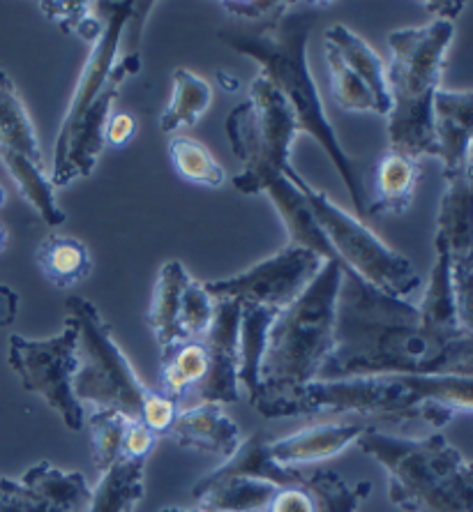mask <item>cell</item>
<instances>
[{"label": "cell", "mask_w": 473, "mask_h": 512, "mask_svg": "<svg viewBox=\"0 0 473 512\" xmlns=\"http://www.w3.org/2000/svg\"><path fill=\"white\" fill-rule=\"evenodd\" d=\"M333 340V351L317 381L393 374L469 376V333L457 337L432 333L416 305L374 289L344 263Z\"/></svg>", "instance_id": "1"}, {"label": "cell", "mask_w": 473, "mask_h": 512, "mask_svg": "<svg viewBox=\"0 0 473 512\" xmlns=\"http://www.w3.org/2000/svg\"><path fill=\"white\" fill-rule=\"evenodd\" d=\"M351 413L370 418L381 432L427 436L441 432L457 416H473V376H360L314 381L277 409L275 418Z\"/></svg>", "instance_id": "2"}, {"label": "cell", "mask_w": 473, "mask_h": 512, "mask_svg": "<svg viewBox=\"0 0 473 512\" xmlns=\"http://www.w3.org/2000/svg\"><path fill=\"white\" fill-rule=\"evenodd\" d=\"M319 7H326V3H310L300 7L291 5L280 19L268 21V24L224 26L222 30H217V35L238 54L257 60L261 65V74L289 102L291 111L296 114L300 132L312 134L314 141H319L321 148L326 150L328 160L335 164L337 173L347 185L356 213L365 215V178L360 176L358 162L347 155L333 125L328 123L324 102H321L312 72L307 67V37H310V30L317 21Z\"/></svg>", "instance_id": "3"}, {"label": "cell", "mask_w": 473, "mask_h": 512, "mask_svg": "<svg viewBox=\"0 0 473 512\" xmlns=\"http://www.w3.org/2000/svg\"><path fill=\"white\" fill-rule=\"evenodd\" d=\"M342 282V261L330 259L296 303L277 312L266 337L254 409L275 418L277 409L317 381L335 344V303Z\"/></svg>", "instance_id": "4"}, {"label": "cell", "mask_w": 473, "mask_h": 512, "mask_svg": "<svg viewBox=\"0 0 473 512\" xmlns=\"http://www.w3.org/2000/svg\"><path fill=\"white\" fill-rule=\"evenodd\" d=\"M388 471V496L404 512H473V462L441 432L397 436L365 427L356 441Z\"/></svg>", "instance_id": "5"}, {"label": "cell", "mask_w": 473, "mask_h": 512, "mask_svg": "<svg viewBox=\"0 0 473 512\" xmlns=\"http://www.w3.org/2000/svg\"><path fill=\"white\" fill-rule=\"evenodd\" d=\"M453 37L455 24L448 19H434L425 26L390 33V65L386 67L390 93L388 139L395 153L414 160L423 155L437 157L432 107Z\"/></svg>", "instance_id": "6"}, {"label": "cell", "mask_w": 473, "mask_h": 512, "mask_svg": "<svg viewBox=\"0 0 473 512\" xmlns=\"http://www.w3.org/2000/svg\"><path fill=\"white\" fill-rule=\"evenodd\" d=\"M298 132V120L289 102L264 74H259L250 84L247 100L227 118L231 150L243 162V171L234 178L236 190L259 194L273 180L282 178Z\"/></svg>", "instance_id": "7"}, {"label": "cell", "mask_w": 473, "mask_h": 512, "mask_svg": "<svg viewBox=\"0 0 473 512\" xmlns=\"http://www.w3.org/2000/svg\"><path fill=\"white\" fill-rule=\"evenodd\" d=\"M70 316L79 323L77 374L72 379L74 395L81 404L95 409H116L130 420H141L153 388H146L132 370L130 360L111 335L109 323L97 307L81 296L65 300Z\"/></svg>", "instance_id": "8"}, {"label": "cell", "mask_w": 473, "mask_h": 512, "mask_svg": "<svg viewBox=\"0 0 473 512\" xmlns=\"http://www.w3.org/2000/svg\"><path fill=\"white\" fill-rule=\"evenodd\" d=\"M284 178L291 180L312 208L314 220L324 231L328 245L333 247L337 259L354 270L356 275L370 282L374 289L388 296L407 300L411 293L420 289V275L414 263L400 252L390 250L377 233H372L363 222L328 199V194L314 190L300 173L291 167V162L282 169Z\"/></svg>", "instance_id": "9"}, {"label": "cell", "mask_w": 473, "mask_h": 512, "mask_svg": "<svg viewBox=\"0 0 473 512\" xmlns=\"http://www.w3.org/2000/svg\"><path fill=\"white\" fill-rule=\"evenodd\" d=\"M77 344L79 323L67 316L63 333L56 337L28 340L24 335H12L7 353V363L24 390L40 395L72 432H81L86 425V409L72 388L77 374Z\"/></svg>", "instance_id": "10"}, {"label": "cell", "mask_w": 473, "mask_h": 512, "mask_svg": "<svg viewBox=\"0 0 473 512\" xmlns=\"http://www.w3.org/2000/svg\"><path fill=\"white\" fill-rule=\"evenodd\" d=\"M0 164L49 227L65 222V213L54 197V183L44 173V153L33 120L5 72H0Z\"/></svg>", "instance_id": "11"}, {"label": "cell", "mask_w": 473, "mask_h": 512, "mask_svg": "<svg viewBox=\"0 0 473 512\" xmlns=\"http://www.w3.org/2000/svg\"><path fill=\"white\" fill-rule=\"evenodd\" d=\"M324 263L317 252L307 247L287 245L245 273L227 280H210L204 286L215 300H240L282 312L303 296Z\"/></svg>", "instance_id": "12"}, {"label": "cell", "mask_w": 473, "mask_h": 512, "mask_svg": "<svg viewBox=\"0 0 473 512\" xmlns=\"http://www.w3.org/2000/svg\"><path fill=\"white\" fill-rule=\"evenodd\" d=\"M141 67V58L137 51L130 54H118L114 67H111L107 86L102 88V93L95 97V102L90 104L86 116L81 118L77 130L72 132L70 141L63 153L54 157V176L51 183L54 187H65L72 183L74 178H88L93 173L97 160H100L107 139H104V130H107V120L111 104H114L118 88L127 77L137 74Z\"/></svg>", "instance_id": "13"}, {"label": "cell", "mask_w": 473, "mask_h": 512, "mask_svg": "<svg viewBox=\"0 0 473 512\" xmlns=\"http://www.w3.org/2000/svg\"><path fill=\"white\" fill-rule=\"evenodd\" d=\"M97 7L104 10L102 35L100 40L93 44V49H90L84 72H81L77 90H74V97L70 102V109H67L63 125H60L58 141H56V157L63 153L67 141L72 137V132L77 130L81 118H84L86 111L90 109V104L95 102V97L102 93L104 86H107L111 67H114L116 58L120 54V40H123V35L127 33V26H130V21L134 17H137L144 3H132V0H127V3H100Z\"/></svg>", "instance_id": "14"}, {"label": "cell", "mask_w": 473, "mask_h": 512, "mask_svg": "<svg viewBox=\"0 0 473 512\" xmlns=\"http://www.w3.org/2000/svg\"><path fill=\"white\" fill-rule=\"evenodd\" d=\"M240 300H215V316L204 337L208 351V374L197 395L201 402L234 404L240 397L238 383V337H240Z\"/></svg>", "instance_id": "15"}, {"label": "cell", "mask_w": 473, "mask_h": 512, "mask_svg": "<svg viewBox=\"0 0 473 512\" xmlns=\"http://www.w3.org/2000/svg\"><path fill=\"white\" fill-rule=\"evenodd\" d=\"M432 118L437 157L444 162V178L467 173L473 146V90L439 88L434 95Z\"/></svg>", "instance_id": "16"}, {"label": "cell", "mask_w": 473, "mask_h": 512, "mask_svg": "<svg viewBox=\"0 0 473 512\" xmlns=\"http://www.w3.org/2000/svg\"><path fill=\"white\" fill-rule=\"evenodd\" d=\"M24 512H88L93 492L84 473L40 462L19 480Z\"/></svg>", "instance_id": "17"}, {"label": "cell", "mask_w": 473, "mask_h": 512, "mask_svg": "<svg viewBox=\"0 0 473 512\" xmlns=\"http://www.w3.org/2000/svg\"><path fill=\"white\" fill-rule=\"evenodd\" d=\"M169 436L176 446L217 455L224 462L236 453L240 443V427L231 420L220 404L199 402L192 409L178 411Z\"/></svg>", "instance_id": "18"}, {"label": "cell", "mask_w": 473, "mask_h": 512, "mask_svg": "<svg viewBox=\"0 0 473 512\" xmlns=\"http://www.w3.org/2000/svg\"><path fill=\"white\" fill-rule=\"evenodd\" d=\"M365 423H321L268 443V453L280 466H303L330 459L347 450L365 432Z\"/></svg>", "instance_id": "19"}, {"label": "cell", "mask_w": 473, "mask_h": 512, "mask_svg": "<svg viewBox=\"0 0 473 512\" xmlns=\"http://www.w3.org/2000/svg\"><path fill=\"white\" fill-rule=\"evenodd\" d=\"M280 489V485L261 478L208 473L192 487V496L199 503V510L206 512H261Z\"/></svg>", "instance_id": "20"}, {"label": "cell", "mask_w": 473, "mask_h": 512, "mask_svg": "<svg viewBox=\"0 0 473 512\" xmlns=\"http://www.w3.org/2000/svg\"><path fill=\"white\" fill-rule=\"evenodd\" d=\"M264 192L275 203L277 213H280L284 227L289 231V245L307 247V250L317 252L324 261L337 259L333 247L328 245L324 231L319 229L317 220H314L310 203H307L303 192L291 180L284 178V173L282 178L266 185Z\"/></svg>", "instance_id": "21"}, {"label": "cell", "mask_w": 473, "mask_h": 512, "mask_svg": "<svg viewBox=\"0 0 473 512\" xmlns=\"http://www.w3.org/2000/svg\"><path fill=\"white\" fill-rule=\"evenodd\" d=\"M420 178V164L409 155L388 153L381 157L374 171V192L367 203V215H402L411 206Z\"/></svg>", "instance_id": "22"}, {"label": "cell", "mask_w": 473, "mask_h": 512, "mask_svg": "<svg viewBox=\"0 0 473 512\" xmlns=\"http://www.w3.org/2000/svg\"><path fill=\"white\" fill-rule=\"evenodd\" d=\"M434 240L446 245L450 259L473 254V190L467 173L446 178Z\"/></svg>", "instance_id": "23"}, {"label": "cell", "mask_w": 473, "mask_h": 512, "mask_svg": "<svg viewBox=\"0 0 473 512\" xmlns=\"http://www.w3.org/2000/svg\"><path fill=\"white\" fill-rule=\"evenodd\" d=\"M190 282L192 277L180 261L164 263L160 277H157L153 300H150V310L146 314V323L148 328L153 330L155 340L162 346V351L180 340V305H183L185 289Z\"/></svg>", "instance_id": "24"}, {"label": "cell", "mask_w": 473, "mask_h": 512, "mask_svg": "<svg viewBox=\"0 0 473 512\" xmlns=\"http://www.w3.org/2000/svg\"><path fill=\"white\" fill-rule=\"evenodd\" d=\"M326 44L337 49V54L342 56L351 70H354L360 79L365 81V86L372 90L374 100L384 111V116L390 114V93H388V81H386V65L381 56L367 44L363 37L356 35L354 30L335 24L333 28L326 30Z\"/></svg>", "instance_id": "25"}, {"label": "cell", "mask_w": 473, "mask_h": 512, "mask_svg": "<svg viewBox=\"0 0 473 512\" xmlns=\"http://www.w3.org/2000/svg\"><path fill=\"white\" fill-rule=\"evenodd\" d=\"M277 310L270 307L243 303V312H240V337H238V383L247 390L250 402L259 395V372L261 360L266 353V337L270 330V323L275 321Z\"/></svg>", "instance_id": "26"}, {"label": "cell", "mask_w": 473, "mask_h": 512, "mask_svg": "<svg viewBox=\"0 0 473 512\" xmlns=\"http://www.w3.org/2000/svg\"><path fill=\"white\" fill-rule=\"evenodd\" d=\"M208 374V351L204 340H178L162 351V370L157 390L180 399L204 383Z\"/></svg>", "instance_id": "27"}, {"label": "cell", "mask_w": 473, "mask_h": 512, "mask_svg": "<svg viewBox=\"0 0 473 512\" xmlns=\"http://www.w3.org/2000/svg\"><path fill=\"white\" fill-rule=\"evenodd\" d=\"M434 250H437V261L432 266L430 284H427L425 296L420 300L418 312L420 319L432 333L441 337H457L464 330L457 323L455 298H453V280H450V252L446 245L434 240Z\"/></svg>", "instance_id": "28"}, {"label": "cell", "mask_w": 473, "mask_h": 512, "mask_svg": "<svg viewBox=\"0 0 473 512\" xmlns=\"http://www.w3.org/2000/svg\"><path fill=\"white\" fill-rule=\"evenodd\" d=\"M35 261L42 275L58 289H70L86 280L93 268L88 247L79 238L58 236V233H51L37 245Z\"/></svg>", "instance_id": "29"}, {"label": "cell", "mask_w": 473, "mask_h": 512, "mask_svg": "<svg viewBox=\"0 0 473 512\" xmlns=\"http://www.w3.org/2000/svg\"><path fill=\"white\" fill-rule=\"evenodd\" d=\"M144 464L141 459L120 457L102 473L100 483L93 489L88 512H134L137 503L144 499Z\"/></svg>", "instance_id": "30"}, {"label": "cell", "mask_w": 473, "mask_h": 512, "mask_svg": "<svg viewBox=\"0 0 473 512\" xmlns=\"http://www.w3.org/2000/svg\"><path fill=\"white\" fill-rule=\"evenodd\" d=\"M210 100H213V88L208 81L185 67H178L174 72V95L160 120L162 132L174 134L183 127H192L208 111Z\"/></svg>", "instance_id": "31"}, {"label": "cell", "mask_w": 473, "mask_h": 512, "mask_svg": "<svg viewBox=\"0 0 473 512\" xmlns=\"http://www.w3.org/2000/svg\"><path fill=\"white\" fill-rule=\"evenodd\" d=\"M300 485L317 496L321 512H358L360 503L372 492V483H358L351 487L335 471L326 469H300Z\"/></svg>", "instance_id": "32"}, {"label": "cell", "mask_w": 473, "mask_h": 512, "mask_svg": "<svg viewBox=\"0 0 473 512\" xmlns=\"http://www.w3.org/2000/svg\"><path fill=\"white\" fill-rule=\"evenodd\" d=\"M169 157L174 162V169L185 180H190V183L204 187H222L224 180H227V171H224L222 164L215 160L204 143L183 137V134L171 139Z\"/></svg>", "instance_id": "33"}, {"label": "cell", "mask_w": 473, "mask_h": 512, "mask_svg": "<svg viewBox=\"0 0 473 512\" xmlns=\"http://www.w3.org/2000/svg\"><path fill=\"white\" fill-rule=\"evenodd\" d=\"M90 443H93V464L104 473L123 457V441L130 418L116 409H95L86 418Z\"/></svg>", "instance_id": "34"}, {"label": "cell", "mask_w": 473, "mask_h": 512, "mask_svg": "<svg viewBox=\"0 0 473 512\" xmlns=\"http://www.w3.org/2000/svg\"><path fill=\"white\" fill-rule=\"evenodd\" d=\"M326 63L330 70V90H333L335 102L342 109L384 116V111H381L377 100H374L372 90L365 86V81L344 63L342 56L337 54V49L330 47V44H326Z\"/></svg>", "instance_id": "35"}, {"label": "cell", "mask_w": 473, "mask_h": 512, "mask_svg": "<svg viewBox=\"0 0 473 512\" xmlns=\"http://www.w3.org/2000/svg\"><path fill=\"white\" fill-rule=\"evenodd\" d=\"M40 10H44V17L58 24L63 33L77 35L88 44L100 40L102 21L93 12L90 3H79V0L65 3V0H60V3H40Z\"/></svg>", "instance_id": "36"}, {"label": "cell", "mask_w": 473, "mask_h": 512, "mask_svg": "<svg viewBox=\"0 0 473 512\" xmlns=\"http://www.w3.org/2000/svg\"><path fill=\"white\" fill-rule=\"evenodd\" d=\"M215 316V298L206 291L204 282H190L180 305L178 330L180 340H204Z\"/></svg>", "instance_id": "37"}, {"label": "cell", "mask_w": 473, "mask_h": 512, "mask_svg": "<svg viewBox=\"0 0 473 512\" xmlns=\"http://www.w3.org/2000/svg\"><path fill=\"white\" fill-rule=\"evenodd\" d=\"M450 280H453L457 323L464 333H473V254L450 259Z\"/></svg>", "instance_id": "38"}, {"label": "cell", "mask_w": 473, "mask_h": 512, "mask_svg": "<svg viewBox=\"0 0 473 512\" xmlns=\"http://www.w3.org/2000/svg\"><path fill=\"white\" fill-rule=\"evenodd\" d=\"M176 416H178L176 399L164 395L162 390L153 388V393H150V397H148L139 423H144L148 429H153L157 436H162V434H169V429H171V425H174Z\"/></svg>", "instance_id": "39"}, {"label": "cell", "mask_w": 473, "mask_h": 512, "mask_svg": "<svg viewBox=\"0 0 473 512\" xmlns=\"http://www.w3.org/2000/svg\"><path fill=\"white\" fill-rule=\"evenodd\" d=\"M224 10H229L231 17L236 19H243L247 24H268V21H275L280 19L284 12L289 10L291 3H273V0H257V3H243V0H238V3H222Z\"/></svg>", "instance_id": "40"}, {"label": "cell", "mask_w": 473, "mask_h": 512, "mask_svg": "<svg viewBox=\"0 0 473 512\" xmlns=\"http://www.w3.org/2000/svg\"><path fill=\"white\" fill-rule=\"evenodd\" d=\"M266 512H321V506L310 489L303 485L298 487H282L270 501Z\"/></svg>", "instance_id": "41"}, {"label": "cell", "mask_w": 473, "mask_h": 512, "mask_svg": "<svg viewBox=\"0 0 473 512\" xmlns=\"http://www.w3.org/2000/svg\"><path fill=\"white\" fill-rule=\"evenodd\" d=\"M157 439H160V436H157L153 429H148L144 423H139V420H130L123 441V457L146 462V457L153 453L157 446Z\"/></svg>", "instance_id": "42"}, {"label": "cell", "mask_w": 473, "mask_h": 512, "mask_svg": "<svg viewBox=\"0 0 473 512\" xmlns=\"http://www.w3.org/2000/svg\"><path fill=\"white\" fill-rule=\"evenodd\" d=\"M137 134V120L125 111H118V114L107 120V130H104V139H107L109 146L120 148L125 143H130Z\"/></svg>", "instance_id": "43"}, {"label": "cell", "mask_w": 473, "mask_h": 512, "mask_svg": "<svg viewBox=\"0 0 473 512\" xmlns=\"http://www.w3.org/2000/svg\"><path fill=\"white\" fill-rule=\"evenodd\" d=\"M0 512H24L19 480L0 478Z\"/></svg>", "instance_id": "44"}, {"label": "cell", "mask_w": 473, "mask_h": 512, "mask_svg": "<svg viewBox=\"0 0 473 512\" xmlns=\"http://www.w3.org/2000/svg\"><path fill=\"white\" fill-rule=\"evenodd\" d=\"M19 314V296L10 286L0 284V328L10 326Z\"/></svg>", "instance_id": "45"}, {"label": "cell", "mask_w": 473, "mask_h": 512, "mask_svg": "<svg viewBox=\"0 0 473 512\" xmlns=\"http://www.w3.org/2000/svg\"><path fill=\"white\" fill-rule=\"evenodd\" d=\"M425 10H432L437 12L439 17L437 19H448L453 21L457 14L464 10V3H446V0H441V3H423Z\"/></svg>", "instance_id": "46"}, {"label": "cell", "mask_w": 473, "mask_h": 512, "mask_svg": "<svg viewBox=\"0 0 473 512\" xmlns=\"http://www.w3.org/2000/svg\"><path fill=\"white\" fill-rule=\"evenodd\" d=\"M217 81H220V84H222V88L224 90H227V93H236V90H238V79L236 77H229V74L227 72H217Z\"/></svg>", "instance_id": "47"}, {"label": "cell", "mask_w": 473, "mask_h": 512, "mask_svg": "<svg viewBox=\"0 0 473 512\" xmlns=\"http://www.w3.org/2000/svg\"><path fill=\"white\" fill-rule=\"evenodd\" d=\"M467 178H469V185H471V190H473V146H471V150H469V162H467Z\"/></svg>", "instance_id": "48"}, {"label": "cell", "mask_w": 473, "mask_h": 512, "mask_svg": "<svg viewBox=\"0 0 473 512\" xmlns=\"http://www.w3.org/2000/svg\"><path fill=\"white\" fill-rule=\"evenodd\" d=\"M5 245H7V231H5L3 224H0V252L5 250Z\"/></svg>", "instance_id": "49"}, {"label": "cell", "mask_w": 473, "mask_h": 512, "mask_svg": "<svg viewBox=\"0 0 473 512\" xmlns=\"http://www.w3.org/2000/svg\"><path fill=\"white\" fill-rule=\"evenodd\" d=\"M160 512H206V510H187V508H162Z\"/></svg>", "instance_id": "50"}, {"label": "cell", "mask_w": 473, "mask_h": 512, "mask_svg": "<svg viewBox=\"0 0 473 512\" xmlns=\"http://www.w3.org/2000/svg\"><path fill=\"white\" fill-rule=\"evenodd\" d=\"M5 201H7V192H5V187L0 185V208L5 206Z\"/></svg>", "instance_id": "51"}]
</instances>
